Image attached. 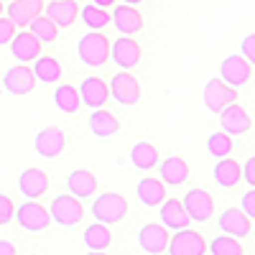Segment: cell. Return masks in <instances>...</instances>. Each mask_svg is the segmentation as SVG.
I'll list each match as a JSON object with an SVG mask.
<instances>
[{
  "label": "cell",
  "mask_w": 255,
  "mask_h": 255,
  "mask_svg": "<svg viewBox=\"0 0 255 255\" xmlns=\"http://www.w3.org/2000/svg\"><path fill=\"white\" fill-rule=\"evenodd\" d=\"M77 56L84 67H105L110 59V38L100 31H87L77 44Z\"/></svg>",
  "instance_id": "6da1fadb"
},
{
  "label": "cell",
  "mask_w": 255,
  "mask_h": 255,
  "mask_svg": "<svg viewBox=\"0 0 255 255\" xmlns=\"http://www.w3.org/2000/svg\"><path fill=\"white\" fill-rule=\"evenodd\" d=\"M92 217L105 225H118L128 217V202L120 194H115V191L100 194L92 204Z\"/></svg>",
  "instance_id": "7a4b0ae2"
},
{
  "label": "cell",
  "mask_w": 255,
  "mask_h": 255,
  "mask_svg": "<svg viewBox=\"0 0 255 255\" xmlns=\"http://www.w3.org/2000/svg\"><path fill=\"white\" fill-rule=\"evenodd\" d=\"M49 215H51V220H54L56 225H61V227H74V225H79L82 217H84V207H82L79 197H74V194H59V197H54V202H51Z\"/></svg>",
  "instance_id": "3957f363"
},
{
  "label": "cell",
  "mask_w": 255,
  "mask_h": 255,
  "mask_svg": "<svg viewBox=\"0 0 255 255\" xmlns=\"http://www.w3.org/2000/svg\"><path fill=\"white\" fill-rule=\"evenodd\" d=\"M13 220L23 227L26 232H44L49 225H51V215L46 207H41L36 199H28L26 204H20L15 209Z\"/></svg>",
  "instance_id": "277c9868"
},
{
  "label": "cell",
  "mask_w": 255,
  "mask_h": 255,
  "mask_svg": "<svg viewBox=\"0 0 255 255\" xmlns=\"http://www.w3.org/2000/svg\"><path fill=\"white\" fill-rule=\"evenodd\" d=\"M181 204H184L191 222L204 225V222H209L212 217H215V202H212L209 191H204V189H189L184 194V199H181Z\"/></svg>",
  "instance_id": "5b68a950"
},
{
  "label": "cell",
  "mask_w": 255,
  "mask_h": 255,
  "mask_svg": "<svg viewBox=\"0 0 255 255\" xmlns=\"http://www.w3.org/2000/svg\"><path fill=\"white\" fill-rule=\"evenodd\" d=\"M202 97H204L207 110L217 115L222 108H227L230 102H235V100H238V90H235V87H230V84L222 82L220 77H212V79L204 84Z\"/></svg>",
  "instance_id": "8992f818"
},
{
  "label": "cell",
  "mask_w": 255,
  "mask_h": 255,
  "mask_svg": "<svg viewBox=\"0 0 255 255\" xmlns=\"http://www.w3.org/2000/svg\"><path fill=\"white\" fill-rule=\"evenodd\" d=\"M36 84H38V82H36V74H33V69L26 67V64H15V67H10V69L3 74V87H5V92L13 95V97L28 95Z\"/></svg>",
  "instance_id": "52a82bcc"
},
{
  "label": "cell",
  "mask_w": 255,
  "mask_h": 255,
  "mask_svg": "<svg viewBox=\"0 0 255 255\" xmlns=\"http://www.w3.org/2000/svg\"><path fill=\"white\" fill-rule=\"evenodd\" d=\"M166 253H171V255H204L207 243H204V238L199 235V232L184 227V230H176V235L168 240Z\"/></svg>",
  "instance_id": "ba28073f"
},
{
  "label": "cell",
  "mask_w": 255,
  "mask_h": 255,
  "mask_svg": "<svg viewBox=\"0 0 255 255\" xmlns=\"http://www.w3.org/2000/svg\"><path fill=\"white\" fill-rule=\"evenodd\" d=\"M33 148H36V153L41 158H59L64 153V148H67V138H64L61 133V128L56 125H49L44 128V130H38L36 140H33Z\"/></svg>",
  "instance_id": "9c48e42d"
},
{
  "label": "cell",
  "mask_w": 255,
  "mask_h": 255,
  "mask_svg": "<svg viewBox=\"0 0 255 255\" xmlns=\"http://www.w3.org/2000/svg\"><path fill=\"white\" fill-rule=\"evenodd\" d=\"M217 115H220V125H222V130H225L227 135H245V133L250 130V128H253L250 115L245 113L243 105H238V100H235V102H230L227 108H222Z\"/></svg>",
  "instance_id": "30bf717a"
},
{
  "label": "cell",
  "mask_w": 255,
  "mask_h": 255,
  "mask_svg": "<svg viewBox=\"0 0 255 255\" xmlns=\"http://www.w3.org/2000/svg\"><path fill=\"white\" fill-rule=\"evenodd\" d=\"M220 79L227 82L230 87H245V84L250 82V64L248 59L240 54H230L222 64H220Z\"/></svg>",
  "instance_id": "8fae6325"
},
{
  "label": "cell",
  "mask_w": 255,
  "mask_h": 255,
  "mask_svg": "<svg viewBox=\"0 0 255 255\" xmlns=\"http://www.w3.org/2000/svg\"><path fill=\"white\" fill-rule=\"evenodd\" d=\"M110 95L120 105H128V108H130V105H138V100H140V84L133 74H128L123 69L110 79Z\"/></svg>",
  "instance_id": "7c38bea8"
},
{
  "label": "cell",
  "mask_w": 255,
  "mask_h": 255,
  "mask_svg": "<svg viewBox=\"0 0 255 255\" xmlns=\"http://www.w3.org/2000/svg\"><path fill=\"white\" fill-rule=\"evenodd\" d=\"M138 245H140V250L148 253V255L166 253L168 230H166L163 225H156V222H145V225L138 230Z\"/></svg>",
  "instance_id": "4fadbf2b"
},
{
  "label": "cell",
  "mask_w": 255,
  "mask_h": 255,
  "mask_svg": "<svg viewBox=\"0 0 255 255\" xmlns=\"http://www.w3.org/2000/svg\"><path fill=\"white\" fill-rule=\"evenodd\" d=\"M110 54H113V61L118 64L120 69H133V67H138V61H140L138 41H133V36H128V33H123L120 38L113 41Z\"/></svg>",
  "instance_id": "5bb4252c"
},
{
  "label": "cell",
  "mask_w": 255,
  "mask_h": 255,
  "mask_svg": "<svg viewBox=\"0 0 255 255\" xmlns=\"http://www.w3.org/2000/svg\"><path fill=\"white\" fill-rule=\"evenodd\" d=\"M79 97H82V105H87L92 110L105 108V102L110 100V87L100 77H84L79 84Z\"/></svg>",
  "instance_id": "9a60e30c"
},
{
  "label": "cell",
  "mask_w": 255,
  "mask_h": 255,
  "mask_svg": "<svg viewBox=\"0 0 255 255\" xmlns=\"http://www.w3.org/2000/svg\"><path fill=\"white\" fill-rule=\"evenodd\" d=\"M217 227L225 232V235H232V238H248L250 235V217L245 215L243 209L238 207H230L225 209L222 215L217 217Z\"/></svg>",
  "instance_id": "2e32d148"
},
{
  "label": "cell",
  "mask_w": 255,
  "mask_h": 255,
  "mask_svg": "<svg viewBox=\"0 0 255 255\" xmlns=\"http://www.w3.org/2000/svg\"><path fill=\"white\" fill-rule=\"evenodd\" d=\"M18 189L26 199H38V197L46 194L49 176L41 171V168H26V171H20V176H18Z\"/></svg>",
  "instance_id": "e0dca14e"
},
{
  "label": "cell",
  "mask_w": 255,
  "mask_h": 255,
  "mask_svg": "<svg viewBox=\"0 0 255 255\" xmlns=\"http://www.w3.org/2000/svg\"><path fill=\"white\" fill-rule=\"evenodd\" d=\"M5 13L18 28H26L31 18L44 13V0H8Z\"/></svg>",
  "instance_id": "ac0fdd59"
},
{
  "label": "cell",
  "mask_w": 255,
  "mask_h": 255,
  "mask_svg": "<svg viewBox=\"0 0 255 255\" xmlns=\"http://www.w3.org/2000/svg\"><path fill=\"white\" fill-rule=\"evenodd\" d=\"M110 18H113L115 28H118L120 33H128V36H135V33L143 28V15L135 10V5H128V3L115 5Z\"/></svg>",
  "instance_id": "d6986e66"
},
{
  "label": "cell",
  "mask_w": 255,
  "mask_h": 255,
  "mask_svg": "<svg viewBox=\"0 0 255 255\" xmlns=\"http://www.w3.org/2000/svg\"><path fill=\"white\" fill-rule=\"evenodd\" d=\"M10 54L15 61H33L41 54V41L31 31H20L10 38Z\"/></svg>",
  "instance_id": "ffe728a7"
},
{
  "label": "cell",
  "mask_w": 255,
  "mask_h": 255,
  "mask_svg": "<svg viewBox=\"0 0 255 255\" xmlns=\"http://www.w3.org/2000/svg\"><path fill=\"white\" fill-rule=\"evenodd\" d=\"M161 225L166 227V230H184V227H189V215H186V209H184V204H181V199H163L161 204Z\"/></svg>",
  "instance_id": "44dd1931"
},
{
  "label": "cell",
  "mask_w": 255,
  "mask_h": 255,
  "mask_svg": "<svg viewBox=\"0 0 255 255\" xmlns=\"http://www.w3.org/2000/svg\"><path fill=\"white\" fill-rule=\"evenodd\" d=\"M158 176L168 186H181L189 179V163L179 156H168L166 161H158Z\"/></svg>",
  "instance_id": "7402d4cb"
},
{
  "label": "cell",
  "mask_w": 255,
  "mask_h": 255,
  "mask_svg": "<svg viewBox=\"0 0 255 255\" xmlns=\"http://www.w3.org/2000/svg\"><path fill=\"white\" fill-rule=\"evenodd\" d=\"M135 197H138V202H140L143 207L153 209V207H158V204L166 199V184L158 181V179H153V176H145V179H140L138 186H135Z\"/></svg>",
  "instance_id": "603a6c76"
},
{
  "label": "cell",
  "mask_w": 255,
  "mask_h": 255,
  "mask_svg": "<svg viewBox=\"0 0 255 255\" xmlns=\"http://www.w3.org/2000/svg\"><path fill=\"white\" fill-rule=\"evenodd\" d=\"M44 10L59 28H69L79 15L77 0H51L49 5H44Z\"/></svg>",
  "instance_id": "cb8c5ba5"
},
{
  "label": "cell",
  "mask_w": 255,
  "mask_h": 255,
  "mask_svg": "<svg viewBox=\"0 0 255 255\" xmlns=\"http://www.w3.org/2000/svg\"><path fill=\"white\" fill-rule=\"evenodd\" d=\"M240 179H243V166L235 158H230V156L217 158V163H215V181L222 189H235L240 184Z\"/></svg>",
  "instance_id": "d4e9b609"
},
{
  "label": "cell",
  "mask_w": 255,
  "mask_h": 255,
  "mask_svg": "<svg viewBox=\"0 0 255 255\" xmlns=\"http://www.w3.org/2000/svg\"><path fill=\"white\" fill-rule=\"evenodd\" d=\"M87 123H90V133L95 138H110V135L120 133V120L102 108H95V113L90 115Z\"/></svg>",
  "instance_id": "484cf974"
},
{
  "label": "cell",
  "mask_w": 255,
  "mask_h": 255,
  "mask_svg": "<svg viewBox=\"0 0 255 255\" xmlns=\"http://www.w3.org/2000/svg\"><path fill=\"white\" fill-rule=\"evenodd\" d=\"M84 248H87L90 253H105L110 248L113 243V232H110V225H105V222H95L90 225L87 230H84Z\"/></svg>",
  "instance_id": "4316f807"
},
{
  "label": "cell",
  "mask_w": 255,
  "mask_h": 255,
  "mask_svg": "<svg viewBox=\"0 0 255 255\" xmlns=\"http://www.w3.org/2000/svg\"><path fill=\"white\" fill-rule=\"evenodd\" d=\"M67 186H69V194H74L79 199H87L97 191V179H95V174L87 171V168H74L67 176Z\"/></svg>",
  "instance_id": "83f0119b"
},
{
  "label": "cell",
  "mask_w": 255,
  "mask_h": 255,
  "mask_svg": "<svg viewBox=\"0 0 255 255\" xmlns=\"http://www.w3.org/2000/svg\"><path fill=\"white\" fill-rule=\"evenodd\" d=\"M33 74L36 82H44V84H59L61 82V64L54 56H36L33 59Z\"/></svg>",
  "instance_id": "f1b7e54d"
},
{
  "label": "cell",
  "mask_w": 255,
  "mask_h": 255,
  "mask_svg": "<svg viewBox=\"0 0 255 255\" xmlns=\"http://www.w3.org/2000/svg\"><path fill=\"white\" fill-rule=\"evenodd\" d=\"M158 151H156V145L153 143H148V140H140L130 148V163L135 168H140V171H151V168L158 166Z\"/></svg>",
  "instance_id": "f546056e"
},
{
  "label": "cell",
  "mask_w": 255,
  "mask_h": 255,
  "mask_svg": "<svg viewBox=\"0 0 255 255\" xmlns=\"http://www.w3.org/2000/svg\"><path fill=\"white\" fill-rule=\"evenodd\" d=\"M54 105H56L59 113L74 115L79 110V105H82L79 90H74L72 84H56V90H54Z\"/></svg>",
  "instance_id": "4dcf8cb0"
},
{
  "label": "cell",
  "mask_w": 255,
  "mask_h": 255,
  "mask_svg": "<svg viewBox=\"0 0 255 255\" xmlns=\"http://www.w3.org/2000/svg\"><path fill=\"white\" fill-rule=\"evenodd\" d=\"M79 18L84 20V26H87L90 31H102V28H108V26L113 23L108 8H100V5H95V3L79 8Z\"/></svg>",
  "instance_id": "1f68e13d"
},
{
  "label": "cell",
  "mask_w": 255,
  "mask_h": 255,
  "mask_svg": "<svg viewBox=\"0 0 255 255\" xmlns=\"http://www.w3.org/2000/svg\"><path fill=\"white\" fill-rule=\"evenodd\" d=\"M28 26H31V33L41 41V44H54L56 36H59V26L54 23L49 15H41L38 13L36 18L28 20Z\"/></svg>",
  "instance_id": "d6a6232c"
},
{
  "label": "cell",
  "mask_w": 255,
  "mask_h": 255,
  "mask_svg": "<svg viewBox=\"0 0 255 255\" xmlns=\"http://www.w3.org/2000/svg\"><path fill=\"white\" fill-rule=\"evenodd\" d=\"M207 250L212 255H243V245L238 243V238H232V235L215 238V240L207 245Z\"/></svg>",
  "instance_id": "836d02e7"
},
{
  "label": "cell",
  "mask_w": 255,
  "mask_h": 255,
  "mask_svg": "<svg viewBox=\"0 0 255 255\" xmlns=\"http://www.w3.org/2000/svg\"><path fill=\"white\" fill-rule=\"evenodd\" d=\"M207 151L215 156V158H222V156H230L232 153V135H227L225 130L220 133H212L207 138Z\"/></svg>",
  "instance_id": "e575fe53"
},
{
  "label": "cell",
  "mask_w": 255,
  "mask_h": 255,
  "mask_svg": "<svg viewBox=\"0 0 255 255\" xmlns=\"http://www.w3.org/2000/svg\"><path fill=\"white\" fill-rule=\"evenodd\" d=\"M15 31H18V26L13 23V20L5 15H0V46H5V44H10V38L15 36Z\"/></svg>",
  "instance_id": "d590c367"
},
{
  "label": "cell",
  "mask_w": 255,
  "mask_h": 255,
  "mask_svg": "<svg viewBox=\"0 0 255 255\" xmlns=\"http://www.w3.org/2000/svg\"><path fill=\"white\" fill-rule=\"evenodd\" d=\"M13 215H15V207H13V202H10L5 194H0V227L10 225Z\"/></svg>",
  "instance_id": "8d00e7d4"
},
{
  "label": "cell",
  "mask_w": 255,
  "mask_h": 255,
  "mask_svg": "<svg viewBox=\"0 0 255 255\" xmlns=\"http://www.w3.org/2000/svg\"><path fill=\"white\" fill-rule=\"evenodd\" d=\"M240 51H243V56L248 59V64H253V67H255V33H248V36L243 38Z\"/></svg>",
  "instance_id": "74e56055"
},
{
  "label": "cell",
  "mask_w": 255,
  "mask_h": 255,
  "mask_svg": "<svg viewBox=\"0 0 255 255\" xmlns=\"http://www.w3.org/2000/svg\"><path fill=\"white\" fill-rule=\"evenodd\" d=\"M240 209L245 212V215L250 217V220H255V186L250 189V191H245V194H243V199H240Z\"/></svg>",
  "instance_id": "f35d334b"
},
{
  "label": "cell",
  "mask_w": 255,
  "mask_h": 255,
  "mask_svg": "<svg viewBox=\"0 0 255 255\" xmlns=\"http://www.w3.org/2000/svg\"><path fill=\"white\" fill-rule=\"evenodd\" d=\"M243 176H245V181H248L250 186H255V156H250V158L245 161V166H243Z\"/></svg>",
  "instance_id": "ab89813d"
},
{
  "label": "cell",
  "mask_w": 255,
  "mask_h": 255,
  "mask_svg": "<svg viewBox=\"0 0 255 255\" xmlns=\"http://www.w3.org/2000/svg\"><path fill=\"white\" fill-rule=\"evenodd\" d=\"M15 245L10 240H0V255H15Z\"/></svg>",
  "instance_id": "60d3db41"
},
{
  "label": "cell",
  "mask_w": 255,
  "mask_h": 255,
  "mask_svg": "<svg viewBox=\"0 0 255 255\" xmlns=\"http://www.w3.org/2000/svg\"><path fill=\"white\" fill-rule=\"evenodd\" d=\"M92 3H95V5H100V8H113V5L118 3V0H92Z\"/></svg>",
  "instance_id": "b9f144b4"
},
{
  "label": "cell",
  "mask_w": 255,
  "mask_h": 255,
  "mask_svg": "<svg viewBox=\"0 0 255 255\" xmlns=\"http://www.w3.org/2000/svg\"><path fill=\"white\" fill-rule=\"evenodd\" d=\"M123 3H128V5H140L143 0H123Z\"/></svg>",
  "instance_id": "7bdbcfd3"
},
{
  "label": "cell",
  "mask_w": 255,
  "mask_h": 255,
  "mask_svg": "<svg viewBox=\"0 0 255 255\" xmlns=\"http://www.w3.org/2000/svg\"><path fill=\"white\" fill-rule=\"evenodd\" d=\"M3 10H5V3H3V0H0V15H3Z\"/></svg>",
  "instance_id": "ee69618b"
}]
</instances>
